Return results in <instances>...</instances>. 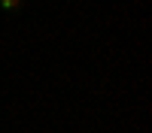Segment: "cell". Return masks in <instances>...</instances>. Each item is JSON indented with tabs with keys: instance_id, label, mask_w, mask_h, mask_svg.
Masks as SVG:
<instances>
[{
	"instance_id": "obj_1",
	"label": "cell",
	"mask_w": 152,
	"mask_h": 133,
	"mask_svg": "<svg viewBox=\"0 0 152 133\" xmlns=\"http://www.w3.org/2000/svg\"><path fill=\"white\" fill-rule=\"evenodd\" d=\"M24 6H28V0H0V12H6V15H18V12H24Z\"/></svg>"
}]
</instances>
